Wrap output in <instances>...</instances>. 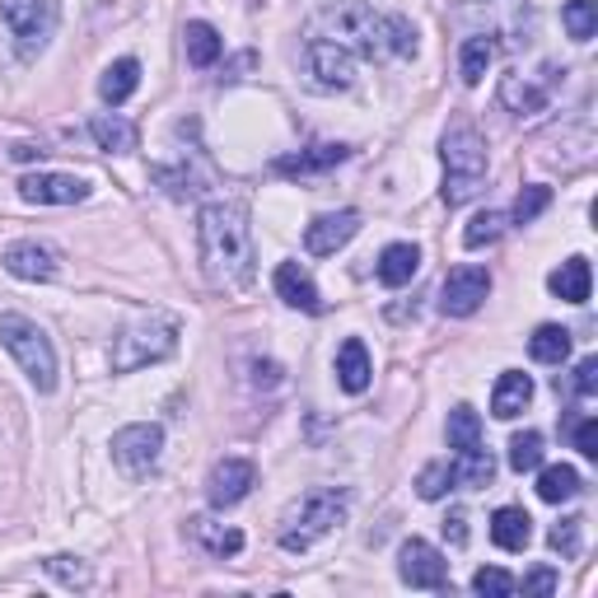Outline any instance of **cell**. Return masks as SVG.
I'll list each match as a JSON object with an SVG mask.
<instances>
[{"label": "cell", "instance_id": "6da1fadb", "mask_svg": "<svg viewBox=\"0 0 598 598\" xmlns=\"http://www.w3.org/2000/svg\"><path fill=\"white\" fill-rule=\"evenodd\" d=\"M202 271L215 290H244L253 281V229L238 202H211L196 221Z\"/></svg>", "mask_w": 598, "mask_h": 598}, {"label": "cell", "instance_id": "7a4b0ae2", "mask_svg": "<svg viewBox=\"0 0 598 598\" xmlns=\"http://www.w3.org/2000/svg\"><path fill=\"white\" fill-rule=\"evenodd\" d=\"M323 24L332 43L365 56V62H388V56H416V29L403 14H374L365 0H337L323 10Z\"/></svg>", "mask_w": 598, "mask_h": 598}, {"label": "cell", "instance_id": "3957f363", "mask_svg": "<svg viewBox=\"0 0 598 598\" xmlns=\"http://www.w3.org/2000/svg\"><path fill=\"white\" fill-rule=\"evenodd\" d=\"M351 514V491L346 487H313L299 495V505L286 510L281 520V547L286 552H309L318 537H328L337 524Z\"/></svg>", "mask_w": 598, "mask_h": 598}, {"label": "cell", "instance_id": "277c9868", "mask_svg": "<svg viewBox=\"0 0 598 598\" xmlns=\"http://www.w3.org/2000/svg\"><path fill=\"white\" fill-rule=\"evenodd\" d=\"M440 154H445V188H440L445 206L472 202V196L482 192V183H487V141L468 122H458V127L445 131Z\"/></svg>", "mask_w": 598, "mask_h": 598}, {"label": "cell", "instance_id": "5b68a950", "mask_svg": "<svg viewBox=\"0 0 598 598\" xmlns=\"http://www.w3.org/2000/svg\"><path fill=\"white\" fill-rule=\"evenodd\" d=\"M173 351H178V318L173 313H146V318H136L131 328H122V337L113 342V370L117 374L146 370L154 361H169Z\"/></svg>", "mask_w": 598, "mask_h": 598}, {"label": "cell", "instance_id": "8992f818", "mask_svg": "<svg viewBox=\"0 0 598 598\" xmlns=\"http://www.w3.org/2000/svg\"><path fill=\"white\" fill-rule=\"evenodd\" d=\"M0 346H6L19 370L29 374V384L38 393H52L56 388V351L47 342V332L33 323L24 313H0Z\"/></svg>", "mask_w": 598, "mask_h": 598}, {"label": "cell", "instance_id": "52a82bcc", "mask_svg": "<svg viewBox=\"0 0 598 598\" xmlns=\"http://www.w3.org/2000/svg\"><path fill=\"white\" fill-rule=\"evenodd\" d=\"M0 19L14 33V47L24 56H38L62 24V6L56 0H0Z\"/></svg>", "mask_w": 598, "mask_h": 598}, {"label": "cell", "instance_id": "ba28073f", "mask_svg": "<svg viewBox=\"0 0 598 598\" xmlns=\"http://www.w3.org/2000/svg\"><path fill=\"white\" fill-rule=\"evenodd\" d=\"M458 14H477L482 19V33L487 43L495 47V38H501L505 47H524L528 43V29H533V14L524 0H472V6H463Z\"/></svg>", "mask_w": 598, "mask_h": 598}, {"label": "cell", "instance_id": "9c48e42d", "mask_svg": "<svg viewBox=\"0 0 598 598\" xmlns=\"http://www.w3.org/2000/svg\"><path fill=\"white\" fill-rule=\"evenodd\" d=\"M159 449H164V430L150 426V421L122 426V430L113 435V463L122 468L127 477H146V472H154Z\"/></svg>", "mask_w": 598, "mask_h": 598}, {"label": "cell", "instance_id": "30bf717a", "mask_svg": "<svg viewBox=\"0 0 598 598\" xmlns=\"http://www.w3.org/2000/svg\"><path fill=\"white\" fill-rule=\"evenodd\" d=\"M305 71L318 89H351L355 79V62L342 43H332V38H309L305 43Z\"/></svg>", "mask_w": 598, "mask_h": 598}, {"label": "cell", "instance_id": "8fae6325", "mask_svg": "<svg viewBox=\"0 0 598 598\" xmlns=\"http://www.w3.org/2000/svg\"><path fill=\"white\" fill-rule=\"evenodd\" d=\"M491 295V271L487 267H453L440 286V313L449 318H472Z\"/></svg>", "mask_w": 598, "mask_h": 598}, {"label": "cell", "instance_id": "7c38bea8", "mask_svg": "<svg viewBox=\"0 0 598 598\" xmlns=\"http://www.w3.org/2000/svg\"><path fill=\"white\" fill-rule=\"evenodd\" d=\"M397 575H403V585L412 589H445L449 585V562L440 547H430L426 537H412L397 552Z\"/></svg>", "mask_w": 598, "mask_h": 598}, {"label": "cell", "instance_id": "4fadbf2b", "mask_svg": "<svg viewBox=\"0 0 598 598\" xmlns=\"http://www.w3.org/2000/svg\"><path fill=\"white\" fill-rule=\"evenodd\" d=\"M19 196L29 206H75L89 196V183L75 173H24L19 178Z\"/></svg>", "mask_w": 598, "mask_h": 598}, {"label": "cell", "instance_id": "5bb4252c", "mask_svg": "<svg viewBox=\"0 0 598 598\" xmlns=\"http://www.w3.org/2000/svg\"><path fill=\"white\" fill-rule=\"evenodd\" d=\"M253 487H257V468L248 463V458H221V463L206 472V501L215 510L238 505Z\"/></svg>", "mask_w": 598, "mask_h": 598}, {"label": "cell", "instance_id": "9a60e30c", "mask_svg": "<svg viewBox=\"0 0 598 598\" xmlns=\"http://www.w3.org/2000/svg\"><path fill=\"white\" fill-rule=\"evenodd\" d=\"M355 234H361V215H355V211L318 215V221L305 229V248H309L313 257H332L337 248H346Z\"/></svg>", "mask_w": 598, "mask_h": 598}, {"label": "cell", "instance_id": "2e32d148", "mask_svg": "<svg viewBox=\"0 0 598 598\" xmlns=\"http://www.w3.org/2000/svg\"><path fill=\"white\" fill-rule=\"evenodd\" d=\"M6 271L19 276V281H52L56 276V253L38 238H19V244L6 248Z\"/></svg>", "mask_w": 598, "mask_h": 598}, {"label": "cell", "instance_id": "e0dca14e", "mask_svg": "<svg viewBox=\"0 0 598 598\" xmlns=\"http://www.w3.org/2000/svg\"><path fill=\"white\" fill-rule=\"evenodd\" d=\"M276 295L286 299L290 309H305V313H323V295L309 281V271L299 263H281L276 267Z\"/></svg>", "mask_w": 598, "mask_h": 598}, {"label": "cell", "instance_id": "ac0fdd59", "mask_svg": "<svg viewBox=\"0 0 598 598\" xmlns=\"http://www.w3.org/2000/svg\"><path fill=\"white\" fill-rule=\"evenodd\" d=\"M533 403V378L520 374V370H505L495 378V393H491V416H501V421H514L524 407Z\"/></svg>", "mask_w": 598, "mask_h": 598}, {"label": "cell", "instance_id": "d6986e66", "mask_svg": "<svg viewBox=\"0 0 598 598\" xmlns=\"http://www.w3.org/2000/svg\"><path fill=\"white\" fill-rule=\"evenodd\" d=\"M89 136L98 141V150H108V154H131L136 146H141V131H136V122H127V117H117V113L89 117Z\"/></svg>", "mask_w": 598, "mask_h": 598}, {"label": "cell", "instance_id": "ffe728a7", "mask_svg": "<svg viewBox=\"0 0 598 598\" xmlns=\"http://www.w3.org/2000/svg\"><path fill=\"white\" fill-rule=\"evenodd\" d=\"M374 378V365H370V351L361 337H346L342 351H337V384H342L346 393H365Z\"/></svg>", "mask_w": 598, "mask_h": 598}, {"label": "cell", "instance_id": "44dd1931", "mask_svg": "<svg viewBox=\"0 0 598 598\" xmlns=\"http://www.w3.org/2000/svg\"><path fill=\"white\" fill-rule=\"evenodd\" d=\"M589 286H594V271H589V257H566L562 267L547 276V290L566 305H585L589 299Z\"/></svg>", "mask_w": 598, "mask_h": 598}, {"label": "cell", "instance_id": "7402d4cb", "mask_svg": "<svg viewBox=\"0 0 598 598\" xmlns=\"http://www.w3.org/2000/svg\"><path fill=\"white\" fill-rule=\"evenodd\" d=\"M351 150L346 146H309V150H299V154H286V159H276V173H286V178H309V173H328L337 169L346 159Z\"/></svg>", "mask_w": 598, "mask_h": 598}, {"label": "cell", "instance_id": "603a6c76", "mask_svg": "<svg viewBox=\"0 0 598 598\" xmlns=\"http://www.w3.org/2000/svg\"><path fill=\"white\" fill-rule=\"evenodd\" d=\"M416 271H421V248L416 244H388L384 253H378V281H384L388 290L412 286Z\"/></svg>", "mask_w": 598, "mask_h": 598}, {"label": "cell", "instance_id": "cb8c5ba5", "mask_svg": "<svg viewBox=\"0 0 598 598\" xmlns=\"http://www.w3.org/2000/svg\"><path fill=\"white\" fill-rule=\"evenodd\" d=\"M491 537H495V547H505V552H524V547H528V537H533L528 510H520V505H501V510L491 514Z\"/></svg>", "mask_w": 598, "mask_h": 598}, {"label": "cell", "instance_id": "d4e9b609", "mask_svg": "<svg viewBox=\"0 0 598 598\" xmlns=\"http://www.w3.org/2000/svg\"><path fill=\"white\" fill-rule=\"evenodd\" d=\"M183 47H188V62L196 66V71H206V66H215L221 62V52H225V38L215 33L206 19H192V24L183 29Z\"/></svg>", "mask_w": 598, "mask_h": 598}, {"label": "cell", "instance_id": "484cf974", "mask_svg": "<svg viewBox=\"0 0 598 598\" xmlns=\"http://www.w3.org/2000/svg\"><path fill=\"white\" fill-rule=\"evenodd\" d=\"M501 104H505L514 117H533V113L547 108V89L533 85V79H524V75H505V79H501Z\"/></svg>", "mask_w": 598, "mask_h": 598}, {"label": "cell", "instance_id": "4316f807", "mask_svg": "<svg viewBox=\"0 0 598 598\" xmlns=\"http://www.w3.org/2000/svg\"><path fill=\"white\" fill-rule=\"evenodd\" d=\"M136 85H141V62L136 56H122V62H113L104 71V79H98V94H104V104H127V98L136 94Z\"/></svg>", "mask_w": 598, "mask_h": 598}, {"label": "cell", "instance_id": "83f0119b", "mask_svg": "<svg viewBox=\"0 0 598 598\" xmlns=\"http://www.w3.org/2000/svg\"><path fill=\"white\" fill-rule=\"evenodd\" d=\"M580 472H575L570 463H552V468H543L537 472V495H543L547 505H562V501H575L580 495Z\"/></svg>", "mask_w": 598, "mask_h": 598}, {"label": "cell", "instance_id": "f1b7e54d", "mask_svg": "<svg viewBox=\"0 0 598 598\" xmlns=\"http://www.w3.org/2000/svg\"><path fill=\"white\" fill-rule=\"evenodd\" d=\"M449 472H453V487H491V477H495V458L487 453V449H463L449 463Z\"/></svg>", "mask_w": 598, "mask_h": 598}, {"label": "cell", "instance_id": "f546056e", "mask_svg": "<svg viewBox=\"0 0 598 598\" xmlns=\"http://www.w3.org/2000/svg\"><path fill=\"white\" fill-rule=\"evenodd\" d=\"M528 355L537 365H562L570 355V332L562 323H543L533 337H528Z\"/></svg>", "mask_w": 598, "mask_h": 598}, {"label": "cell", "instance_id": "4dcf8cb0", "mask_svg": "<svg viewBox=\"0 0 598 598\" xmlns=\"http://www.w3.org/2000/svg\"><path fill=\"white\" fill-rule=\"evenodd\" d=\"M192 537L202 543L211 556H234V552H244V533L238 528H225V524H215V520H192Z\"/></svg>", "mask_w": 598, "mask_h": 598}, {"label": "cell", "instance_id": "1f68e13d", "mask_svg": "<svg viewBox=\"0 0 598 598\" xmlns=\"http://www.w3.org/2000/svg\"><path fill=\"white\" fill-rule=\"evenodd\" d=\"M491 56H495V47L487 43V38H477V33L463 38V52H458V75H463V85H482Z\"/></svg>", "mask_w": 598, "mask_h": 598}, {"label": "cell", "instance_id": "d6a6232c", "mask_svg": "<svg viewBox=\"0 0 598 598\" xmlns=\"http://www.w3.org/2000/svg\"><path fill=\"white\" fill-rule=\"evenodd\" d=\"M449 449H482V416L472 407H453L449 412Z\"/></svg>", "mask_w": 598, "mask_h": 598}, {"label": "cell", "instance_id": "836d02e7", "mask_svg": "<svg viewBox=\"0 0 598 598\" xmlns=\"http://www.w3.org/2000/svg\"><path fill=\"white\" fill-rule=\"evenodd\" d=\"M562 24H566V33L575 38V43H589V38L598 33V0H566Z\"/></svg>", "mask_w": 598, "mask_h": 598}, {"label": "cell", "instance_id": "e575fe53", "mask_svg": "<svg viewBox=\"0 0 598 598\" xmlns=\"http://www.w3.org/2000/svg\"><path fill=\"white\" fill-rule=\"evenodd\" d=\"M543 435H537V430H524V435H514V440H510V468L514 472H537V468H543Z\"/></svg>", "mask_w": 598, "mask_h": 598}, {"label": "cell", "instance_id": "d590c367", "mask_svg": "<svg viewBox=\"0 0 598 598\" xmlns=\"http://www.w3.org/2000/svg\"><path fill=\"white\" fill-rule=\"evenodd\" d=\"M505 225H510V215H501V211L472 215V225L463 229V244H468V248H487V244H495V238L505 234Z\"/></svg>", "mask_w": 598, "mask_h": 598}, {"label": "cell", "instance_id": "8d00e7d4", "mask_svg": "<svg viewBox=\"0 0 598 598\" xmlns=\"http://www.w3.org/2000/svg\"><path fill=\"white\" fill-rule=\"evenodd\" d=\"M552 206V188H543V183H528L520 196H514V211H510V221L514 225H533L537 215H543Z\"/></svg>", "mask_w": 598, "mask_h": 598}, {"label": "cell", "instance_id": "74e56055", "mask_svg": "<svg viewBox=\"0 0 598 598\" xmlns=\"http://www.w3.org/2000/svg\"><path fill=\"white\" fill-rule=\"evenodd\" d=\"M449 491H453V472H449V463H426L421 477H416V495H421V501H445Z\"/></svg>", "mask_w": 598, "mask_h": 598}, {"label": "cell", "instance_id": "f35d334b", "mask_svg": "<svg viewBox=\"0 0 598 598\" xmlns=\"http://www.w3.org/2000/svg\"><path fill=\"white\" fill-rule=\"evenodd\" d=\"M472 594H487V598H510L514 594V575L501 566H482L472 575Z\"/></svg>", "mask_w": 598, "mask_h": 598}, {"label": "cell", "instance_id": "ab89813d", "mask_svg": "<svg viewBox=\"0 0 598 598\" xmlns=\"http://www.w3.org/2000/svg\"><path fill=\"white\" fill-rule=\"evenodd\" d=\"M47 570H52L62 585H71V589H89V580H94V570H89L85 562H75V556H52Z\"/></svg>", "mask_w": 598, "mask_h": 598}, {"label": "cell", "instance_id": "60d3db41", "mask_svg": "<svg viewBox=\"0 0 598 598\" xmlns=\"http://www.w3.org/2000/svg\"><path fill=\"white\" fill-rule=\"evenodd\" d=\"M580 528H585V520H562L552 528V552H562V556H580Z\"/></svg>", "mask_w": 598, "mask_h": 598}, {"label": "cell", "instance_id": "b9f144b4", "mask_svg": "<svg viewBox=\"0 0 598 598\" xmlns=\"http://www.w3.org/2000/svg\"><path fill=\"white\" fill-rule=\"evenodd\" d=\"M556 570H547V566H537V570H528L524 580H514V589H524V594H556Z\"/></svg>", "mask_w": 598, "mask_h": 598}, {"label": "cell", "instance_id": "7bdbcfd3", "mask_svg": "<svg viewBox=\"0 0 598 598\" xmlns=\"http://www.w3.org/2000/svg\"><path fill=\"white\" fill-rule=\"evenodd\" d=\"M575 393H580V397L598 393V355H585V361L575 365Z\"/></svg>", "mask_w": 598, "mask_h": 598}, {"label": "cell", "instance_id": "ee69618b", "mask_svg": "<svg viewBox=\"0 0 598 598\" xmlns=\"http://www.w3.org/2000/svg\"><path fill=\"white\" fill-rule=\"evenodd\" d=\"M575 449H580L585 458H598V421H594V416L575 421Z\"/></svg>", "mask_w": 598, "mask_h": 598}, {"label": "cell", "instance_id": "f6af8a7d", "mask_svg": "<svg viewBox=\"0 0 598 598\" xmlns=\"http://www.w3.org/2000/svg\"><path fill=\"white\" fill-rule=\"evenodd\" d=\"M445 537L453 547H463L468 543V514L463 510H449V520H445Z\"/></svg>", "mask_w": 598, "mask_h": 598}, {"label": "cell", "instance_id": "bcb514c9", "mask_svg": "<svg viewBox=\"0 0 598 598\" xmlns=\"http://www.w3.org/2000/svg\"><path fill=\"white\" fill-rule=\"evenodd\" d=\"M10 154H14V159H24V164H29V159H43V150H38V146H14Z\"/></svg>", "mask_w": 598, "mask_h": 598}]
</instances>
